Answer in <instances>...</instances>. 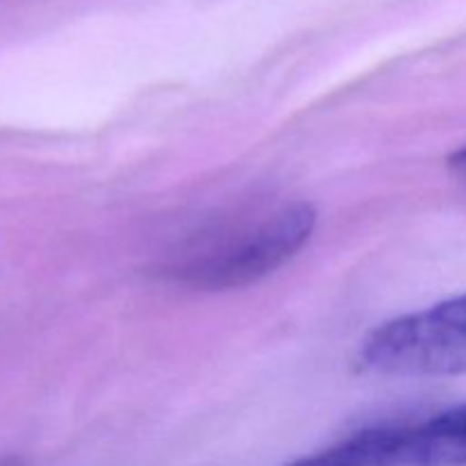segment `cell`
<instances>
[{"instance_id": "obj_4", "label": "cell", "mask_w": 466, "mask_h": 466, "mask_svg": "<svg viewBox=\"0 0 466 466\" xmlns=\"http://www.w3.org/2000/svg\"><path fill=\"white\" fill-rule=\"evenodd\" d=\"M449 167L455 176L466 185V146H462L460 150H455L453 155L449 157Z\"/></svg>"}, {"instance_id": "obj_1", "label": "cell", "mask_w": 466, "mask_h": 466, "mask_svg": "<svg viewBox=\"0 0 466 466\" xmlns=\"http://www.w3.org/2000/svg\"><path fill=\"white\" fill-rule=\"evenodd\" d=\"M314 228L317 209L305 200H287L200 241L173 259L171 273L185 285L209 291L255 285L299 255Z\"/></svg>"}, {"instance_id": "obj_3", "label": "cell", "mask_w": 466, "mask_h": 466, "mask_svg": "<svg viewBox=\"0 0 466 466\" xmlns=\"http://www.w3.org/2000/svg\"><path fill=\"white\" fill-rule=\"evenodd\" d=\"M387 466H466V403L408 426H387Z\"/></svg>"}, {"instance_id": "obj_2", "label": "cell", "mask_w": 466, "mask_h": 466, "mask_svg": "<svg viewBox=\"0 0 466 466\" xmlns=\"http://www.w3.org/2000/svg\"><path fill=\"white\" fill-rule=\"evenodd\" d=\"M358 364L399 378L466 373V296L378 326L360 344Z\"/></svg>"}]
</instances>
